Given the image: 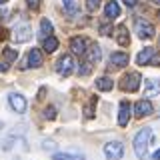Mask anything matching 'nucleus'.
Returning <instances> with one entry per match:
<instances>
[{"mask_svg":"<svg viewBox=\"0 0 160 160\" xmlns=\"http://www.w3.org/2000/svg\"><path fill=\"white\" fill-rule=\"evenodd\" d=\"M62 2H64V8H66L68 14L76 12V0H62Z\"/></svg>","mask_w":160,"mask_h":160,"instance_id":"b1692460","label":"nucleus"},{"mask_svg":"<svg viewBox=\"0 0 160 160\" xmlns=\"http://www.w3.org/2000/svg\"><path fill=\"white\" fill-rule=\"evenodd\" d=\"M154 56H156V50L154 48H142L138 52V56H136V62L140 64V66H146V64L152 62Z\"/></svg>","mask_w":160,"mask_h":160,"instance_id":"1a4fd4ad","label":"nucleus"},{"mask_svg":"<svg viewBox=\"0 0 160 160\" xmlns=\"http://www.w3.org/2000/svg\"><path fill=\"white\" fill-rule=\"evenodd\" d=\"M122 2L126 4V6H130V8H134V6H136V4H138V0H122Z\"/></svg>","mask_w":160,"mask_h":160,"instance_id":"7c9ffc66","label":"nucleus"},{"mask_svg":"<svg viewBox=\"0 0 160 160\" xmlns=\"http://www.w3.org/2000/svg\"><path fill=\"white\" fill-rule=\"evenodd\" d=\"M2 56H4V60H6V62H14V60H16V50H12V48H4L2 50Z\"/></svg>","mask_w":160,"mask_h":160,"instance_id":"5701e85b","label":"nucleus"},{"mask_svg":"<svg viewBox=\"0 0 160 160\" xmlns=\"http://www.w3.org/2000/svg\"><path fill=\"white\" fill-rule=\"evenodd\" d=\"M112 86H114V82H112V78H108V76H102V78L96 80V88L102 90V92H108V90H112Z\"/></svg>","mask_w":160,"mask_h":160,"instance_id":"412c9836","label":"nucleus"},{"mask_svg":"<svg viewBox=\"0 0 160 160\" xmlns=\"http://www.w3.org/2000/svg\"><path fill=\"white\" fill-rule=\"evenodd\" d=\"M110 30H112V28H110V24H104V26H100V34L108 36V34H110Z\"/></svg>","mask_w":160,"mask_h":160,"instance_id":"c85d7f7f","label":"nucleus"},{"mask_svg":"<svg viewBox=\"0 0 160 160\" xmlns=\"http://www.w3.org/2000/svg\"><path fill=\"white\" fill-rule=\"evenodd\" d=\"M144 94L146 98H152V96H158L160 94V80H146V88H144Z\"/></svg>","mask_w":160,"mask_h":160,"instance_id":"4468645a","label":"nucleus"},{"mask_svg":"<svg viewBox=\"0 0 160 160\" xmlns=\"http://www.w3.org/2000/svg\"><path fill=\"white\" fill-rule=\"evenodd\" d=\"M152 160H160V148H158V150H156V152H154V154H152Z\"/></svg>","mask_w":160,"mask_h":160,"instance_id":"2f4dec72","label":"nucleus"},{"mask_svg":"<svg viewBox=\"0 0 160 160\" xmlns=\"http://www.w3.org/2000/svg\"><path fill=\"white\" fill-rule=\"evenodd\" d=\"M26 4L30 8H38L40 6V0H26Z\"/></svg>","mask_w":160,"mask_h":160,"instance_id":"c756f323","label":"nucleus"},{"mask_svg":"<svg viewBox=\"0 0 160 160\" xmlns=\"http://www.w3.org/2000/svg\"><path fill=\"white\" fill-rule=\"evenodd\" d=\"M52 34V22L48 18H42L40 20V38H48Z\"/></svg>","mask_w":160,"mask_h":160,"instance_id":"6ab92c4d","label":"nucleus"},{"mask_svg":"<svg viewBox=\"0 0 160 160\" xmlns=\"http://www.w3.org/2000/svg\"><path fill=\"white\" fill-rule=\"evenodd\" d=\"M154 2H156V4H160V0H154Z\"/></svg>","mask_w":160,"mask_h":160,"instance_id":"f704fd0d","label":"nucleus"},{"mask_svg":"<svg viewBox=\"0 0 160 160\" xmlns=\"http://www.w3.org/2000/svg\"><path fill=\"white\" fill-rule=\"evenodd\" d=\"M44 118H46V120H54V118H56V108H54V106H46V108H44Z\"/></svg>","mask_w":160,"mask_h":160,"instance_id":"393cba45","label":"nucleus"},{"mask_svg":"<svg viewBox=\"0 0 160 160\" xmlns=\"http://www.w3.org/2000/svg\"><path fill=\"white\" fill-rule=\"evenodd\" d=\"M56 70H58L60 76H70V74L74 72V58H72V56H68V54H64V56L58 60Z\"/></svg>","mask_w":160,"mask_h":160,"instance_id":"20e7f679","label":"nucleus"},{"mask_svg":"<svg viewBox=\"0 0 160 160\" xmlns=\"http://www.w3.org/2000/svg\"><path fill=\"white\" fill-rule=\"evenodd\" d=\"M6 70V62H0V72H4Z\"/></svg>","mask_w":160,"mask_h":160,"instance_id":"473e14b6","label":"nucleus"},{"mask_svg":"<svg viewBox=\"0 0 160 160\" xmlns=\"http://www.w3.org/2000/svg\"><path fill=\"white\" fill-rule=\"evenodd\" d=\"M42 48H44V52H50V54H52L54 50L58 48V38L50 34L48 38H44V44H42Z\"/></svg>","mask_w":160,"mask_h":160,"instance_id":"a211bd4d","label":"nucleus"},{"mask_svg":"<svg viewBox=\"0 0 160 160\" xmlns=\"http://www.w3.org/2000/svg\"><path fill=\"white\" fill-rule=\"evenodd\" d=\"M100 6V0H86V8L90 10V12H94Z\"/></svg>","mask_w":160,"mask_h":160,"instance_id":"a878e982","label":"nucleus"},{"mask_svg":"<svg viewBox=\"0 0 160 160\" xmlns=\"http://www.w3.org/2000/svg\"><path fill=\"white\" fill-rule=\"evenodd\" d=\"M78 74H80V76H86V74H90V66H88V64H82L80 70H78Z\"/></svg>","mask_w":160,"mask_h":160,"instance_id":"cd10ccee","label":"nucleus"},{"mask_svg":"<svg viewBox=\"0 0 160 160\" xmlns=\"http://www.w3.org/2000/svg\"><path fill=\"white\" fill-rule=\"evenodd\" d=\"M42 64V52L38 48H32L28 52V60H26V66L28 68H38Z\"/></svg>","mask_w":160,"mask_h":160,"instance_id":"ddd939ff","label":"nucleus"},{"mask_svg":"<svg viewBox=\"0 0 160 160\" xmlns=\"http://www.w3.org/2000/svg\"><path fill=\"white\" fill-rule=\"evenodd\" d=\"M4 2H8V0H0V4H4Z\"/></svg>","mask_w":160,"mask_h":160,"instance_id":"72a5a7b5","label":"nucleus"},{"mask_svg":"<svg viewBox=\"0 0 160 160\" xmlns=\"http://www.w3.org/2000/svg\"><path fill=\"white\" fill-rule=\"evenodd\" d=\"M12 36H14V40H18V42H26V40H30V36H32V30H30V26L26 22H22V24H18V26H14Z\"/></svg>","mask_w":160,"mask_h":160,"instance_id":"423d86ee","label":"nucleus"},{"mask_svg":"<svg viewBox=\"0 0 160 160\" xmlns=\"http://www.w3.org/2000/svg\"><path fill=\"white\" fill-rule=\"evenodd\" d=\"M154 26L152 24H148V22H144V20H138V24H136V34L142 40H146V38H152L154 36Z\"/></svg>","mask_w":160,"mask_h":160,"instance_id":"0eeeda50","label":"nucleus"},{"mask_svg":"<svg viewBox=\"0 0 160 160\" xmlns=\"http://www.w3.org/2000/svg\"><path fill=\"white\" fill-rule=\"evenodd\" d=\"M158 18H160V10H158Z\"/></svg>","mask_w":160,"mask_h":160,"instance_id":"c9c22d12","label":"nucleus"},{"mask_svg":"<svg viewBox=\"0 0 160 160\" xmlns=\"http://www.w3.org/2000/svg\"><path fill=\"white\" fill-rule=\"evenodd\" d=\"M8 104H10V108H12L14 112H18V114L26 112V106H28L26 98H24L22 94H16V92H12V94L8 96Z\"/></svg>","mask_w":160,"mask_h":160,"instance_id":"39448f33","label":"nucleus"},{"mask_svg":"<svg viewBox=\"0 0 160 160\" xmlns=\"http://www.w3.org/2000/svg\"><path fill=\"white\" fill-rule=\"evenodd\" d=\"M96 102H98V98L96 96H92L90 98V102H88V106H86V118H94V108H96Z\"/></svg>","mask_w":160,"mask_h":160,"instance_id":"4be33fe9","label":"nucleus"},{"mask_svg":"<svg viewBox=\"0 0 160 160\" xmlns=\"http://www.w3.org/2000/svg\"><path fill=\"white\" fill-rule=\"evenodd\" d=\"M104 156L108 160H120L124 156V144L120 140H112V142L104 144Z\"/></svg>","mask_w":160,"mask_h":160,"instance_id":"f03ea898","label":"nucleus"},{"mask_svg":"<svg viewBox=\"0 0 160 160\" xmlns=\"http://www.w3.org/2000/svg\"><path fill=\"white\" fill-rule=\"evenodd\" d=\"M70 48H72V52L76 54V56H82V54L86 52V40L82 36H74L70 40Z\"/></svg>","mask_w":160,"mask_h":160,"instance_id":"f8f14e48","label":"nucleus"},{"mask_svg":"<svg viewBox=\"0 0 160 160\" xmlns=\"http://www.w3.org/2000/svg\"><path fill=\"white\" fill-rule=\"evenodd\" d=\"M86 60L88 64H94V62H100V58H102V50H100L98 44H90V48H86Z\"/></svg>","mask_w":160,"mask_h":160,"instance_id":"9b49d317","label":"nucleus"},{"mask_svg":"<svg viewBox=\"0 0 160 160\" xmlns=\"http://www.w3.org/2000/svg\"><path fill=\"white\" fill-rule=\"evenodd\" d=\"M42 148L50 152V150H54V148H56V142H54V140H44V142H42Z\"/></svg>","mask_w":160,"mask_h":160,"instance_id":"bb28decb","label":"nucleus"},{"mask_svg":"<svg viewBox=\"0 0 160 160\" xmlns=\"http://www.w3.org/2000/svg\"><path fill=\"white\" fill-rule=\"evenodd\" d=\"M152 140V128H142L134 136V152L140 160H150L148 156V144Z\"/></svg>","mask_w":160,"mask_h":160,"instance_id":"f257e3e1","label":"nucleus"},{"mask_svg":"<svg viewBox=\"0 0 160 160\" xmlns=\"http://www.w3.org/2000/svg\"><path fill=\"white\" fill-rule=\"evenodd\" d=\"M128 54L126 52H112V56H110V64L112 66H118V68H122V66H126L128 64Z\"/></svg>","mask_w":160,"mask_h":160,"instance_id":"2eb2a0df","label":"nucleus"},{"mask_svg":"<svg viewBox=\"0 0 160 160\" xmlns=\"http://www.w3.org/2000/svg\"><path fill=\"white\" fill-rule=\"evenodd\" d=\"M52 160H86L80 154H70V152H54Z\"/></svg>","mask_w":160,"mask_h":160,"instance_id":"aec40b11","label":"nucleus"},{"mask_svg":"<svg viewBox=\"0 0 160 160\" xmlns=\"http://www.w3.org/2000/svg\"><path fill=\"white\" fill-rule=\"evenodd\" d=\"M138 86H140V74L138 72H128L120 80V88L126 90V92H136Z\"/></svg>","mask_w":160,"mask_h":160,"instance_id":"7ed1b4c3","label":"nucleus"},{"mask_svg":"<svg viewBox=\"0 0 160 160\" xmlns=\"http://www.w3.org/2000/svg\"><path fill=\"white\" fill-rule=\"evenodd\" d=\"M116 40H118L120 46H128V44H130L128 28H126V26H118V28H116Z\"/></svg>","mask_w":160,"mask_h":160,"instance_id":"dca6fc26","label":"nucleus"},{"mask_svg":"<svg viewBox=\"0 0 160 160\" xmlns=\"http://www.w3.org/2000/svg\"><path fill=\"white\" fill-rule=\"evenodd\" d=\"M104 14H106L108 18H118L120 16V4H116L112 0V2L106 4V8H104Z\"/></svg>","mask_w":160,"mask_h":160,"instance_id":"f3484780","label":"nucleus"},{"mask_svg":"<svg viewBox=\"0 0 160 160\" xmlns=\"http://www.w3.org/2000/svg\"><path fill=\"white\" fill-rule=\"evenodd\" d=\"M128 120H130V102L122 100L120 102V110H118V124L120 126H126Z\"/></svg>","mask_w":160,"mask_h":160,"instance_id":"9d476101","label":"nucleus"},{"mask_svg":"<svg viewBox=\"0 0 160 160\" xmlns=\"http://www.w3.org/2000/svg\"><path fill=\"white\" fill-rule=\"evenodd\" d=\"M134 114H136L138 118H144V116H148V114H152V104H150L148 100H138V102L134 104Z\"/></svg>","mask_w":160,"mask_h":160,"instance_id":"6e6552de","label":"nucleus"}]
</instances>
